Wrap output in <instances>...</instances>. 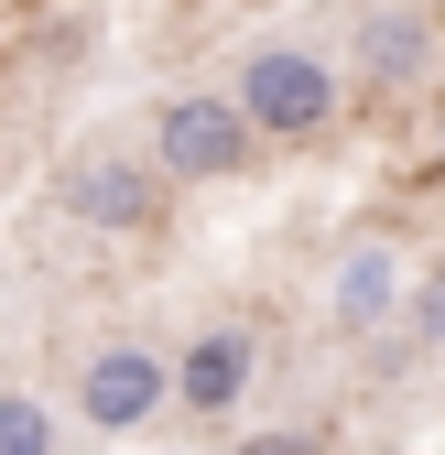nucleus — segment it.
<instances>
[{"instance_id":"f257e3e1","label":"nucleus","mask_w":445,"mask_h":455,"mask_svg":"<svg viewBox=\"0 0 445 455\" xmlns=\"http://www.w3.org/2000/svg\"><path fill=\"white\" fill-rule=\"evenodd\" d=\"M229 98H239V120H250L261 141H315L326 120H337V66L304 54V44H261Z\"/></svg>"},{"instance_id":"f03ea898","label":"nucleus","mask_w":445,"mask_h":455,"mask_svg":"<svg viewBox=\"0 0 445 455\" xmlns=\"http://www.w3.org/2000/svg\"><path fill=\"white\" fill-rule=\"evenodd\" d=\"M250 120H239V98H206V87H185V98H163V120H152V163L174 185H229L239 163H250Z\"/></svg>"},{"instance_id":"7ed1b4c3","label":"nucleus","mask_w":445,"mask_h":455,"mask_svg":"<svg viewBox=\"0 0 445 455\" xmlns=\"http://www.w3.org/2000/svg\"><path fill=\"white\" fill-rule=\"evenodd\" d=\"M54 206H66L77 228H152L163 217V163H131V152H87L66 163V185H54Z\"/></svg>"},{"instance_id":"20e7f679","label":"nucleus","mask_w":445,"mask_h":455,"mask_svg":"<svg viewBox=\"0 0 445 455\" xmlns=\"http://www.w3.org/2000/svg\"><path fill=\"white\" fill-rule=\"evenodd\" d=\"M163 390H174V369H163L152 347H131V336H120V347H98V358L77 369V412H87L98 434H131V423H152V412H163Z\"/></svg>"},{"instance_id":"39448f33","label":"nucleus","mask_w":445,"mask_h":455,"mask_svg":"<svg viewBox=\"0 0 445 455\" xmlns=\"http://www.w3.org/2000/svg\"><path fill=\"white\" fill-rule=\"evenodd\" d=\"M424 66H434V22L413 12V0H402V12H369V22H359V76H369L380 98L424 87Z\"/></svg>"},{"instance_id":"423d86ee","label":"nucleus","mask_w":445,"mask_h":455,"mask_svg":"<svg viewBox=\"0 0 445 455\" xmlns=\"http://www.w3.org/2000/svg\"><path fill=\"white\" fill-rule=\"evenodd\" d=\"M250 369H261V358H250V336H239V325H206L196 347H185V369H174V402L217 423V412H229L239 390H250Z\"/></svg>"},{"instance_id":"0eeeda50","label":"nucleus","mask_w":445,"mask_h":455,"mask_svg":"<svg viewBox=\"0 0 445 455\" xmlns=\"http://www.w3.org/2000/svg\"><path fill=\"white\" fill-rule=\"evenodd\" d=\"M392 304H402V260L380 250V239H369V250H348V260H337V325H359V336H369Z\"/></svg>"},{"instance_id":"6e6552de","label":"nucleus","mask_w":445,"mask_h":455,"mask_svg":"<svg viewBox=\"0 0 445 455\" xmlns=\"http://www.w3.org/2000/svg\"><path fill=\"white\" fill-rule=\"evenodd\" d=\"M0 455H54V412L12 390V402H0Z\"/></svg>"},{"instance_id":"1a4fd4ad","label":"nucleus","mask_w":445,"mask_h":455,"mask_svg":"<svg viewBox=\"0 0 445 455\" xmlns=\"http://www.w3.org/2000/svg\"><path fill=\"white\" fill-rule=\"evenodd\" d=\"M402 325H413V347H445V271L413 282V315H402Z\"/></svg>"},{"instance_id":"9d476101","label":"nucleus","mask_w":445,"mask_h":455,"mask_svg":"<svg viewBox=\"0 0 445 455\" xmlns=\"http://www.w3.org/2000/svg\"><path fill=\"white\" fill-rule=\"evenodd\" d=\"M239 455H315V434H250Z\"/></svg>"}]
</instances>
